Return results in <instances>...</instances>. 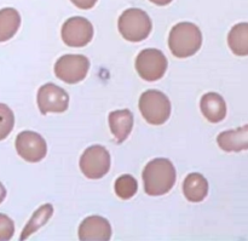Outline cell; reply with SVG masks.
<instances>
[{
    "instance_id": "cell-1",
    "label": "cell",
    "mask_w": 248,
    "mask_h": 241,
    "mask_svg": "<svg viewBox=\"0 0 248 241\" xmlns=\"http://www.w3.org/2000/svg\"><path fill=\"white\" fill-rule=\"evenodd\" d=\"M176 169L169 159L157 158L145 165L142 178L144 192L150 196L165 195L176 183Z\"/></svg>"
},
{
    "instance_id": "cell-2",
    "label": "cell",
    "mask_w": 248,
    "mask_h": 241,
    "mask_svg": "<svg viewBox=\"0 0 248 241\" xmlns=\"http://www.w3.org/2000/svg\"><path fill=\"white\" fill-rule=\"evenodd\" d=\"M202 45V33L196 24L181 22L171 29L169 46L173 56L188 58L195 55Z\"/></svg>"
},
{
    "instance_id": "cell-3",
    "label": "cell",
    "mask_w": 248,
    "mask_h": 241,
    "mask_svg": "<svg viewBox=\"0 0 248 241\" xmlns=\"http://www.w3.org/2000/svg\"><path fill=\"white\" fill-rule=\"evenodd\" d=\"M118 28L125 40L140 43L149 36L153 24L147 12L142 9L131 7L125 10L119 17Z\"/></svg>"
},
{
    "instance_id": "cell-4",
    "label": "cell",
    "mask_w": 248,
    "mask_h": 241,
    "mask_svg": "<svg viewBox=\"0 0 248 241\" xmlns=\"http://www.w3.org/2000/svg\"><path fill=\"white\" fill-rule=\"evenodd\" d=\"M140 111L147 123L162 125L171 115V102L164 92L159 90H148L140 98Z\"/></svg>"
},
{
    "instance_id": "cell-5",
    "label": "cell",
    "mask_w": 248,
    "mask_h": 241,
    "mask_svg": "<svg viewBox=\"0 0 248 241\" xmlns=\"http://www.w3.org/2000/svg\"><path fill=\"white\" fill-rule=\"evenodd\" d=\"M166 56L157 48H145L138 53L136 58V70L145 81H157L167 70Z\"/></svg>"
},
{
    "instance_id": "cell-6",
    "label": "cell",
    "mask_w": 248,
    "mask_h": 241,
    "mask_svg": "<svg viewBox=\"0 0 248 241\" xmlns=\"http://www.w3.org/2000/svg\"><path fill=\"white\" fill-rule=\"evenodd\" d=\"M80 170L89 179H99L110 170V154L103 145H91L80 158Z\"/></svg>"
},
{
    "instance_id": "cell-7",
    "label": "cell",
    "mask_w": 248,
    "mask_h": 241,
    "mask_svg": "<svg viewBox=\"0 0 248 241\" xmlns=\"http://www.w3.org/2000/svg\"><path fill=\"white\" fill-rule=\"evenodd\" d=\"M90 61L82 55H64L55 64V75L67 84H77L86 78Z\"/></svg>"
},
{
    "instance_id": "cell-8",
    "label": "cell",
    "mask_w": 248,
    "mask_h": 241,
    "mask_svg": "<svg viewBox=\"0 0 248 241\" xmlns=\"http://www.w3.org/2000/svg\"><path fill=\"white\" fill-rule=\"evenodd\" d=\"M93 38V26L81 16L70 17L62 27V40L70 48H84Z\"/></svg>"
},
{
    "instance_id": "cell-9",
    "label": "cell",
    "mask_w": 248,
    "mask_h": 241,
    "mask_svg": "<svg viewBox=\"0 0 248 241\" xmlns=\"http://www.w3.org/2000/svg\"><path fill=\"white\" fill-rule=\"evenodd\" d=\"M16 150L28 162H39L47 154L46 141L34 131H23L16 137Z\"/></svg>"
},
{
    "instance_id": "cell-10",
    "label": "cell",
    "mask_w": 248,
    "mask_h": 241,
    "mask_svg": "<svg viewBox=\"0 0 248 241\" xmlns=\"http://www.w3.org/2000/svg\"><path fill=\"white\" fill-rule=\"evenodd\" d=\"M39 111L41 114L47 113H63L69 106V96L62 87L55 84H45L39 89L38 96Z\"/></svg>"
},
{
    "instance_id": "cell-11",
    "label": "cell",
    "mask_w": 248,
    "mask_h": 241,
    "mask_svg": "<svg viewBox=\"0 0 248 241\" xmlns=\"http://www.w3.org/2000/svg\"><path fill=\"white\" fill-rule=\"evenodd\" d=\"M78 235L81 241H108L111 238V225L101 216H90L81 222Z\"/></svg>"
},
{
    "instance_id": "cell-12",
    "label": "cell",
    "mask_w": 248,
    "mask_h": 241,
    "mask_svg": "<svg viewBox=\"0 0 248 241\" xmlns=\"http://www.w3.org/2000/svg\"><path fill=\"white\" fill-rule=\"evenodd\" d=\"M217 143L227 153H239L248 149V125L219 133Z\"/></svg>"
},
{
    "instance_id": "cell-13",
    "label": "cell",
    "mask_w": 248,
    "mask_h": 241,
    "mask_svg": "<svg viewBox=\"0 0 248 241\" xmlns=\"http://www.w3.org/2000/svg\"><path fill=\"white\" fill-rule=\"evenodd\" d=\"M200 108L203 116L213 124L220 123L227 116V103L219 94L207 92L202 96Z\"/></svg>"
},
{
    "instance_id": "cell-14",
    "label": "cell",
    "mask_w": 248,
    "mask_h": 241,
    "mask_svg": "<svg viewBox=\"0 0 248 241\" xmlns=\"http://www.w3.org/2000/svg\"><path fill=\"white\" fill-rule=\"evenodd\" d=\"M109 126L116 142L123 143L127 140L133 128V115L128 109L114 111L109 114Z\"/></svg>"
},
{
    "instance_id": "cell-15",
    "label": "cell",
    "mask_w": 248,
    "mask_h": 241,
    "mask_svg": "<svg viewBox=\"0 0 248 241\" xmlns=\"http://www.w3.org/2000/svg\"><path fill=\"white\" fill-rule=\"evenodd\" d=\"M184 196L190 203H201L208 194V182L199 172L188 175L183 182Z\"/></svg>"
},
{
    "instance_id": "cell-16",
    "label": "cell",
    "mask_w": 248,
    "mask_h": 241,
    "mask_svg": "<svg viewBox=\"0 0 248 241\" xmlns=\"http://www.w3.org/2000/svg\"><path fill=\"white\" fill-rule=\"evenodd\" d=\"M21 26V16L14 7L0 10V43L10 40Z\"/></svg>"
},
{
    "instance_id": "cell-17",
    "label": "cell",
    "mask_w": 248,
    "mask_h": 241,
    "mask_svg": "<svg viewBox=\"0 0 248 241\" xmlns=\"http://www.w3.org/2000/svg\"><path fill=\"white\" fill-rule=\"evenodd\" d=\"M228 45L236 56H248V23L235 24L228 34Z\"/></svg>"
},
{
    "instance_id": "cell-18",
    "label": "cell",
    "mask_w": 248,
    "mask_h": 241,
    "mask_svg": "<svg viewBox=\"0 0 248 241\" xmlns=\"http://www.w3.org/2000/svg\"><path fill=\"white\" fill-rule=\"evenodd\" d=\"M52 215H53V206L51 205V204H45V205L40 206V208L34 212V215L31 216L29 222L26 225V227H24L19 239L21 240L28 239L33 233H35L36 230L40 229L44 225H46V223L48 222V220L52 217Z\"/></svg>"
},
{
    "instance_id": "cell-19",
    "label": "cell",
    "mask_w": 248,
    "mask_h": 241,
    "mask_svg": "<svg viewBox=\"0 0 248 241\" xmlns=\"http://www.w3.org/2000/svg\"><path fill=\"white\" fill-rule=\"evenodd\" d=\"M115 194L123 200H128L133 198L138 191L137 179L131 175H123L115 181Z\"/></svg>"
},
{
    "instance_id": "cell-20",
    "label": "cell",
    "mask_w": 248,
    "mask_h": 241,
    "mask_svg": "<svg viewBox=\"0 0 248 241\" xmlns=\"http://www.w3.org/2000/svg\"><path fill=\"white\" fill-rule=\"evenodd\" d=\"M15 126L14 112L4 103H0V141H4L11 133Z\"/></svg>"
},
{
    "instance_id": "cell-21",
    "label": "cell",
    "mask_w": 248,
    "mask_h": 241,
    "mask_svg": "<svg viewBox=\"0 0 248 241\" xmlns=\"http://www.w3.org/2000/svg\"><path fill=\"white\" fill-rule=\"evenodd\" d=\"M15 233L14 221L9 216L0 213V241L11 240Z\"/></svg>"
},
{
    "instance_id": "cell-22",
    "label": "cell",
    "mask_w": 248,
    "mask_h": 241,
    "mask_svg": "<svg viewBox=\"0 0 248 241\" xmlns=\"http://www.w3.org/2000/svg\"><path fill=\"white\" fill-rule=\"evenodd\" d=\"M77 7L81 10H90L96 5L98 0H70Z\"/></svg>"
},
{
    "instance_id": "cell-23",
    "label": "cell",
    "mask_w": 248,
    "mask_h": 241,
    "mask_svg": "<svg viewBox=\"0 0 248 241\" xmlns=\"http://www.w3.org/2000/svg\"><path fill=\"white\" fill-rule=\"evenodd\" d=\"M149 1L154 5H157V6H166V5L171 4L173 0H149Z\"/></svg>"
},
{
    "instance_id": "cell-24",
    "label": "cell",
    "mask_w": 248,
    "mask_h": 241,
    "mask_svg": "<svg viewBox=\"0 0 248 241\" xmlns=\"http://www.w3.org/2000/svg\"><path fill=\"white\" fill-rule=\"evenodd\" d=\"M5 198H6V189H5V187L0 182V204L5 200Z\"/></svg>"
}]
</instances>
